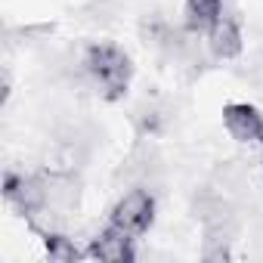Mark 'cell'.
I'll use <instances>...</instances> for the list:
<instances>
[{
    "label": "cell",
    "instance_id": "277c9868",
    "mask_svg": "<svg viewBox=\"0 0 263 263\" xmlns=\"http://www.w3.org/2000/svg\"><path fill=\"white\" fill-rule=\"evenodd\" d=\"M223 124L229 137L245 146H263V115L248 102H229L223 108Z\"/></svg>",
    "mask_w": 263,
    "mask_h": 263
},
{
    "label": "cell",
    "instance_id": "5b68a950",
    "mask_svg": "<svg viewBox=\"0 0 263 263\" xmlns=\"http://www.w3.org/2000/svg\"><path fill=\"white\" fill-rule=\"evenodd\" d=\"M90 257L96 260H105V263H124V260H134L137 251H134V235H127L124 229L118 226H105L93 241H90Z\"/></svg>",
    "mask_w": 263,
    "mask_h": 263
},
{
    "label": "cell",
    "instance_id": "ba28073f",
    "mask_svg": "<svg viewBox=\"0 0 263 263\" xmlns=\"http://www.w3.org/2000/svg\"><path fill=\"white\" fill-rule=\"evenodd\" d=\"M44 248H47V257H50V260H59V263H71V260L81 257L78 245H74L68 235L56 232V229H47V232H44Z\"/></svg>",
    "mask_w": 263,
    "mask_h": 263
},
{
    "label": "cell",
    "instance_id": "52a82bcc",
    "mask_svg": "<svg viewBox=\"0 0 263 263\" xmlns=\"http://www.w3.org/2000/svg\"><path fill=\"white\" fill-rule=\"evenodd\" d=\"M183 22L189 34H208L214 28V22L223 16V0H186V10H183Z\"/></svg>",
    "mask_w": 263,
    "mask_h": 263
},
{
    "label": "cell",
    "instance_id": "7a4b0ae2",
    "mask_svg": "<svg viewBox=\"0 0 263 263\" xmlns=\"http://www.w3.org/2000/svg\"><path fill=\"white\" fill-rule=\"evenodd\" d=\"M152 220H155V198H152V192L143 189V186L124 192V195L115 201L111 217H108L111 226L124 229L127 235H134V238H137V235H146L149 226H152Z\"/></svg>",
    "mask_w": 263,
    "mask_h": 263
},
{
    "label": "cell",
    "instance_id": "3957f363",
    "mask_svg": "<svg viewBox=\"0 0 263 263\" xmlns=\"http://www.w3.org/2000/svg\"><path fill=\"white\" fill-rule=\"evenodd\" d=\"M4 198L25 217H41L47 211V183L44 177H28V174H7L4 177Z\"/></svg>",
    "mask_w": 263,
    "mask_h": 263
},
{
    "label": "cell",
    "instance_id": "8992f818",
    "mask_svg": "<svg viewBox=\"0 0 263 263\" xmlns=\"http://www.w3.org/2000/svg\"><path fill=\"white\" fill-rule=\"evenodd\" d=\"M245 41H241V28L232 16H220L214 22V28L208 31V50L217 59H235L241 53Z\"/></svg>",
    "mask_w": 263,
    "mask_h": 263
},
{
    "label": "cell",
    "instance_id": "6da1fadb",
    "mask_svg": "<svg viewBox=\"0 0 263 263\" xmlns=\"http://www.w3.org/2000/svg\"><path fill=\"white\" fill-rule=\"evenodd\" d=\"M84 68L87 74L96 81L99 93L115 102L127 93L130 87V56L118 47V44H108V41H99V44H90L87 53H84Z\"/></svg>",
    "mask_w": 263,
    "mask_h": 263
}]
</instances>
